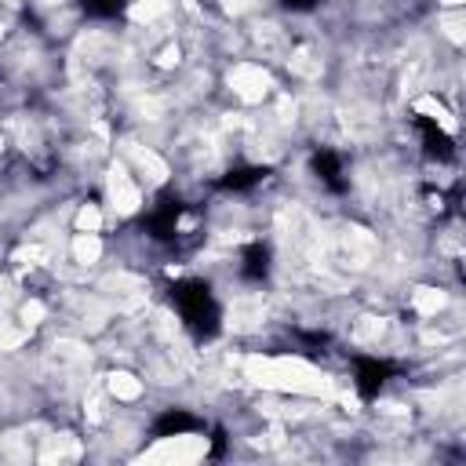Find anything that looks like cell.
I'll return each instance as SVG.
<instances>
[{
  "mask_svg": "<svg viewBox=\"0 0 466 466\" xmlns=\"http://www.w3.org/2000/svg\"><path fill=\"white\" fill-rule=\"evenodd\" d=\"M280 7H288V11H313L317 0H280Z\"/></svg>",
  "mask_w": 466,
  "mask_h": 466,
  "instance_id": "30bf717a",
  "label": "cell"
},
{
  "mask_svg": "<svg viewBox=\"0 0 466 466\" xmlns=\"http://www.w3.org/2000/svg\"><path fill=\"white\" fill-rule=\"evenodd\" d=\"M393 375H397V364L386 357H357L353 360V386L364 400H375Z\"/></svg>",
  "mask_w": 466,
  "mask_h": 466,
  "instance_id": "7a4b0ae2",
  "label": "cell"
},
{
  "mask_svg": "<svg viewBox=\"0 0 466 466\" xmlns=\"http://www.w3.org/2000/svg\"><path fill=\"white\" fill-rule=\"evenodd\" d=\"M80 7H84L91 18H116V15H124L127 0H80Z\"/></svg>",
  "mask_w": 466,
  "mask_h": 466,
  "instance_id": "9c48e42d",
  "label": "cell"
},
{
  "mask_svg": "<svg viewBox=\"0 0 466 466\" xmlns=\"http://www.w3.org/2000/svg\"><path fill=\"white\" fill-rule=\"evenodd\" d=\"M415 127L422 131V153H426L430 160H437V164L455 160V142H451V135H448V131H444L437 120L419 116V120H415Z\"/></svg>",
  "mask_w": 466,
  "mask_h": 466,
  "instance_id": "3957f363",
  "label": "cell"
},
{
  "mask_svg": "<svg viewBox=\"0 0 466 466\" xmlns=\"http://www.w3.org/2000/svg\"><path fill=\"white\" fill-rule=\"evenodd\" d=\"M171 302H175L182 324L193 335H200V339L218 335V328H222V306H218V299L211 295V288L204 280H197V277L175 280L171 284Z\"/></svg>",
  "mask_w": 466,
  "mask_h": 466,
  "instance_id": "6da1fadb",
  "label": "cell"
},
{
  "mask_svg": "<svg viewBox=\"0 0 466 466\" xmlns=\"http://www.w3.org/2000/svg\"><path fill=\"white\" fill-rule=\"evenodd\" d=\"M309 171L320 178V186H328L331 193H346L350 189V182H346V175H342V160H339V153L335 149H317L313 157H309Z\"/></svg>",
  "mask_w": 466,
  "mask_h": 466,
  "instance_id": "5b68a950",
  "label": "cell"
},
{
  "mask_svg": "<svg viewBox=\"0 0 466 466\" xmlns=\"http://www.w3.org/2000/svg\"><path fill=\"white\" fill-rule=\"evenodd\" d=\"M178 215H182V200H178V197H164V200L142 218V226H146V233H149L153 240H171V237H175V226H178Z\"/></svg>",
  "mask_w": 466,
  "mask_h": 466,
  "instance_id": "277c9868",
  "label": "cell"
},
{
  "mask_svg": "<svg viewBox=\"0 0 466 466\" xmlns=\"http://www.w3.org/2000/svg\"><path fill=\"white\" fill-rule=\"evenodd\" d=\"M193 430H200V419L189 415L186 408H167V411L153 422V433H157V437H186V433H193Z\"/></svg>",
  "mask_w": 466,
  "mask_h": 466,
  "instance_id": "52a82bcc",
  "label": "cell"
},
{
  "mask_svg": "<svg viewBox=\"0 0 466 466\" xmlns=\"http://www.w3.org/2000/svg\"><path fill=\"white\" fill-rule=\"evenodd\" d=\"M266 175H269L266 167H229V171L222 175V189H229V193H248V189H255Z\"/></svg>",
  "mask_w": 466,
  "mask_h": 466,
  "instance_id": "ba28073f",
  "label": "cell"
},
{
  "mask_svg": "<svg viewBox=\"0 0 466 466\" xmlns=\"http://www.w3.org/2000/svg\"><path fill=\"white\" fill-rule=\"evenodd\" d=\"M226 433L222 430H215V441H211V455H222V448H226V441H222Z\"/></svg>",
  "mask_w": 466,
  "mask_h": 466,
  "instance_id": "8fae6325",
  "label": "cell"
},
{
  "mask_svg": "<svg viewBox=\"0 0 466 466\" xmlns=\"http://www.w3.org/2000/svg\"><path fill=\"white\" fill-rule=\"evenodd\" d=\"M269 266H273V255L262 240H251L244 251H240V277L251 280V284H262L269 277Z\"/></svg>",
  "mask_w": 466,
  "mask_h": 466,
  "instance_id": "8992f818",
  "label": "cell"
}]
</instances>
